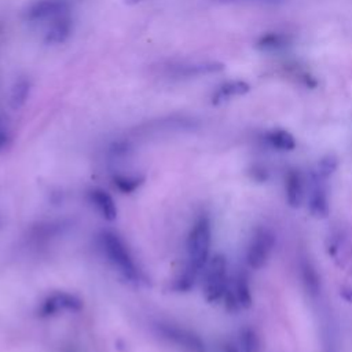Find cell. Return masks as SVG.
<instances>
[{"label": "cell", "mask_w": 352, "mask_h": 352, "mask_svg": "<svg viewBox=\"0 0 352 352\" xmlns=\"http://www.w3.org/2000/svg\"><path fill=\"white\" fill-rule=\"evenodd\" d=\"M44 30L45 44H63L73 32V18L72 14L62 15L51 22H48Z\"/></svg>", "instance_id": "cell-10"}, {"label": "cell", "mask_w": 352, "mask_h": 352, "mask_svg": "<svg viewBox=\"0 0 352 352\" xmlns=\"http://www.w3.org/2000/svg\"><path fill=\"white\" fill-rule=\"evenodd\" d=\"M70 12V0H36L23 11V19L29 23L47 25L48 22Z\"/></svg>", "instance_id": "cell-6"}, {"label": "cell", "mask_w": 352, "mask_h": 352, "mask_svg": "<svg viewBox=\"0 0 352 352\" xmlns=\"http://www.w3.org/2000/svg\"><path fill=\"white\" fill-rule=\"evenodd\" d=\"M98 246L106 261L129 282L140 279L136 263L124 242V239L113 230H102L98 234Z\"/></svg>", "instance_id": "cell-2"}, {"label": "cell", "mask_w": 352, "mask_h": 352, "mask_svg": "<svg viewBox=\"0 0 352 352\" xmlns=\"http://www.w3.org/2000/svg\"><path fill=\"white\" fill-rule=\"evenodd\" d=\"M212 221L206 214L199 216L187 236L186 250H187V267L184 272L186 280H195L201 275L204 267L212 256ZM183 279V280H184ZM182 280V282H183Z\"/></svg>", "instance_id": "cell-1"}, {"label": "cell", "mask_w": 352, "mask_h": 352, "mask_svg": "<svg viewBox=\"0 0 352 352\" xmlns=\"http://www.w3.org/2000/svg\"><path fill=\"white\" fill-rule=\"evenodd\" d=\"M7 140H8V132H7V129H6V126L3 125V121H1V118H0V150L6 146Z\"/></svg>", "instance_id": "cell-21"}, {"label": "cell", "mask_w": 352, "mask_h": 352, "mask_svg": "<svg viewBox=\"0 0 352 352\" xmlns=\"http://www.w3.org/2000/svg\"><path fill=\"white\" fill-rule=\"evenodd\" d=\"M230 300L234 309H249L253 305V292L246 272H239L234 279H231L228 292L223 301L227 302Z\"/></svg>", "instance_id": "cell-9"}, {"label": "cell", "mask_w": 352, "mask_h": 352, "mask_svg": "<svg viewBox=\"0 0 352 352\" xmlns=\"http://www.w3.org/2000/svg\"><path fill=\"white\" fill-rule=\"evenodd\" d=\"M301 282L304 285L305 292L311 297H318L322 290V280L318 274L316 267L311 260H304L301 263Z\"/></svg>", "instance_id": "cell-14"}, {"label": "cell", "mask_w": 352, "mask_h": 352, "mask_svg": "<svg viewBox=\"0 0 352 352\" xmlns=\"http://www.w3.org/2000/svg\"><path fill=\"white\" fill-rule=\"evenodd\" d=\"M304 205L315 219H324L330 213L327 179L319 176L314 169L307 173V197Z\"/></svg>", "instance_id": "cell-5"}, {"label": "cell", "mask_w": 352, "mask_h": 352, "mask_svg": "<svg viewBox=\"0 0 352 352\" xmlns=\"http://www.w3.org/2000/svg\"><path fill=\"white\" fill-rule=\"evenodd\" d=\"M88 202L95 208L96 213L107 220L113 221L117 217V206L113 197L103 188L95 187L88 191Z\"/></svg>", "instance_id": "cell-11"}, {"label": "cell", "mask_w": 352, "mask_h": 352, "mask_svg": "<svg viewBox=\"0 0 352 352\" xmlns=\"http://www.w3.org/2000/svg\"><path fill=\"white\" fill-rule=\"evenodd\" d=\"M239 344L242 352H264V346L258 333L250 326H245L243 329H241Z\"/></svg>", "instance_id": "cell-16"}, {"label": "cell", "mask_w": 352, "mask_h": 352, "mask_svg": "<svg viewBox=\"0 0 352 352\" xmlns=\"http://www.w3.org/2000/svg\"><path fill=\"white\" fill-rule=\"evenodd\" d=\"M289 40L285 34L280 33H268L258 38L256 47L263 52H276L287 47Z\"/></svg>", "instance_id": "cell-17"}, {"label": "cell", "mask_w": 352, "mask_h": 352, "mask_svg": "<svg viewBox=\"0 0 352 352\" xmlns=\"http://www.w3.org/2000/svg\"><path fill=\"white\" fill-rule=\"evenodd\" d=\"M276 246V235L268 227H257L246 245L245 263L253 271H260L270 263Z\"/></svg>", "instance_id": "cell-4"}, {"label": "cell", "mask_w": 352, "mask_h": 352, "mask_svg": "<svg viewBox=\"0 0 352 352\" xmlns=\"http://www.w3.org/2000/svg\"><path fill=\"white\" fill-rule=\"evenodd\" d=\"M212 1H216V3H253V4H270V6H274V4H280L283 3L285 0H212Z\"/></svg>", "instance_id": "cell-20"}, {"label": "cell", "mask_w": 352, "mask_h": 352, "mask_svg": "<svg viewBox=\"0 0 352 352\" xmlns=\"http://www.w3.org/2000/svg\"><path fill=\"white\" fill-rule=\"evenodd\" d=\"M224 66L219 62H177L168 63L162 69V74L169 78H192L223 70Z\"/></svg>", "instance_id": "cell-8"}, {"label": "cell", "mask_w": 352, "mask_h": 352, "mask_svg": "<svg viewBox=\"0 0 352 352\" xmlns=\"http://www.w3.org/2000/svg\"><path fill=\"white\" fill-rule=\"evenodd\" d=\"M283 198L289 208L300 209L307 197V173L300 168L290 166L283 173Z\"/></svg>", "instance_id": "cell-7"}, {"label": "cell", "mask_w": 352, "mask_h": 352, "mask_svg": "<svg viewBox=\"0 0 352 352\" xmlns=\"http://www.w3.org/2000/svg\"><path fill=\"white\" fill-rule=\"evenodd\" d=\"M29 92H30V80L26 77H19L11 88L10 106L14 110L21 109L25 104V102L29 96Z\"/></svg>", "instance_id": "cell-15"}, {"label": "cell", "mask_w": 352, "mask_h": 352, "mask_svg": "<svg viewBox=\"0 0 352 352\" xmlns=\"http://www.w3.org/2000/svg\"><path fill=\"white\" fill-rule=\"evenodd\" d=\"M250 89L249 84L241 80H231L220 84L212 95V102L213 103H221L224 100H228L234 96H239L246 94Z\"/></svg>", "instance_id": "cell-13"}, {"label": "cell", "mask_w": 352, "mask_h": 352, "mask_svg": "<svg viewBox=\"0 0 352 352\" xmlns=\"http://www.w3.org/2000/svg\"><path fill=\"white\" fill-rule=\"evenodd\" d=\"M263 139L267 146L282 153L293 151L297 147L296 138L289 131L282 128H272L270 131H265Z\"/></svg>", "instance_id": "cell-12"}, {"label": "cell", "mask_w": 352, "mask_h": 352, "mask_svg": "<svg viewBox=\"0 0 352 352\" xmlns=\"http://www.w3.org/2000/svg\"><path fill=\"white\" fill-rule=\"evenodd\" d=\"M202 292L208 302H221L228 292L231 278L228 272V260L223 253L212 254L202 272Z\"/></svg>", "instance_id": "cell-3"}, {"label": "cell", "mask_w": 352, "mask_h": 352, "mask_svg": "<svg viewBox=\"0 0 352 352\" xmlns=\"http://www.w3.org/2000/svg\"><path fill=\"white\" fill-rule=\"evenodd\" d=\"M337 166H338L337 158H336L334 155L327 154V155L322 157V158L316 162L314 170H315L319 176H322V177H324V179L329 180V179L334 175Z\"/></svg>", "instance_id": "cell-18"}, {"label": "cell", "mask_w": 352, "mask_h": 352, "mask_svg": "<svg viewBox=\"0 0 352 352\" xmlns=\"http://www.w3.org/2000/svg\"><path fill=\"white\" fill-rule=\"evenodd\" d=\"M140 183H142V179H138L136 176H131V175H121L118 177H114V184H117V187L124 192H128L126 184H129L131 191H133L140 186Z\"/></svg>", "instance_id": "cell-19"}]
</instances>
